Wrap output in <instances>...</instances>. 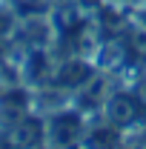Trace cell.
I'll return each instance as SVG.
<instances>
[{"mask_svg": "<svg viewBox=\"0 0 146 149\" xmlns=\"http://www.w3.org/2000/svg\"><path fill=\"white\" fill-rule=\"evenodd\" d=\"M89 129V115L74 103L46 115V146H80Z\"/></svg>", "mask_w": 146, "mask_h": 149, "instance_id": "6da1fadb", "label": "cell"}, {"mask_svg": "<svg viewBox=\"0 0 146 149\" xmlns=\"http://www.w3.org/2000/svg\"><path fill=\"white\" fill-rule=\"evenodd\" d=\"M100 118L109 120V123H115V126H120V129L126 132V129H135V126L140 123L143 109H140V100H138L135 92L115 89V92L106 97V103H103V109H100Z\"/></svg>", "mask_w": 146, "mask_h": 149, "instance_id": "7a4b0ae2", "label": "cell"}, {"mask_svg": "<svg viewBox=\"0 0 146 149\" xmlns=\"http://www.w3.org/2000/svg\"><path fill=\"white\" fill-rule=\"evenodd\" d=\"M95 72H97L95 60L74 52L72 57H63V60L55 66V72H52V80H49V83H55V86H60V89H69V92L74 95Z\"/></svg>", "mask_w": 146, "mask_h": 149, "instance_id": "3957f363", "label": "cell"}, {"mask_svg": "<svg viewBox=\"0 0 146 149\" xmlns=\"http://www.w3.org/2000/svg\"><path fill=\"white\" fill-rule=\"evenodd\" d=\"M112 92H115V77H112L109 72H100V69H97V72L72 95V103L80 112L92 115V112L103 109V103H106V97H109Z\"/></svg>", "mask_w": 146, "mask_h": 149, "instance_id": "277c9868", "label": "cell"}, {"mask_svg": "<svg viewBox=\"0 0 146 149\" xmlns=\"http://www.w3.org/2000/svg\"><path fill=\"white\" fill-rule=\"evenodd\" d=\"M49 46H32V49H26L23 57H20V77H23V83L26 86H46L49 80H52V72H55V63H52V57H49Z\"/></svg>", "mask_w": 146, "mask_h": 149, "instance_id": "5b68a950", "label": "cell"}, {"mask_svg": "<svg viewBox=\"0 0 146 149\" xmlns=\"http://www.w3.org/2000/svg\"><path fill=\"white\" fill-rule=\"evenodd\" d=\"M9 146H46V115L29 112L6 132Z\"/></svg>", "mask_w": 146, "mask_h": 149, "instance_id": "8992f818", "label": "cell"}, {"mask_svg": "<svg viewBox=\"0 0 146 149\" xmlns=\"http://www.w3.org/2000/svg\"><path fill=\"white\" fill-rule=\"evenodd\" d=\"M123 141H126V132L120 129V126H115L109 120H100V123H95V126L89 123V129L83 135L80 146H120Z\"/></svg>", "mask_w": 146, "mask_h": 149, "instance_id": "52a82bcc", "label": "cell"}, {"mask_svg": "<svg viewBox=\"0 0 146 149\" xmlns=\"http://www.w3.org/2000/svg\"><path fill=\"white\" fill-rule=\"evenodd\" d=\"M123 40H126V49H129V60L135 66L146 63V26L143 23L132 20L129 29L123 32Z\"/></svg>", "mask_w": 146, "mask_h": 149, "instance_id": "ba28073f", "label": "cell"}, {"mask_svg": "<svg viewBox=\"0 0 146 149\" xmlns=\"http://www.w3.org/2000/svg\"><path fill=\"white\" fill-rule=\"evenodd\" d=\"M106 3H112V6H123V9H129V12H135L138 6H143L146 0H106Z\"/></svg>", "mask_w": 146, "mask_h": 149, "instance_id": "9c48e42d", "label": "cell"}, {"mask_svg": "<svg viewBox=\"0 0 146 149\" xmlns=\"http://www.w3.org/2000/svg\"><path fill=\"white\" fill-rule=\"evenodd\" d=\"M132 15H135V20H138V23H143V26H146V3H143V6H138Z\"/></svg>", "mask_w": 146, "mask_h": 149, "instance_id": "30bf717a", "label": "cell"}]
</instances>
